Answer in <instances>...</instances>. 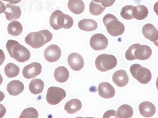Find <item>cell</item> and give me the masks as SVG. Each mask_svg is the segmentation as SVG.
I'll return each mask as SVG.
<instances>
[{
	"instance_id": "cell-1",
	"label": "cell",
	"mask_w": 158,
	"mask_h": 118,
	"mask_svg": "<svg viewBox=\"0 0 158 118\" xmlns=\"http://www.w3.org/2000/svg\"><path fill=\"white\" fill-rule=\"evenodd\" d=\"M6 47L10 57L19 62H25L30 58L29 50L16 41L8 40Z\"/></svg>"
},
{
	"instance_id": "cell-2",
	"label": "cell",
	"mask_w": 158,
	"mask_h": 118,
	"mask_svg": "<svg viewBox=\"0 0 158 118\" xmlns=\"http://www.w3.org/2000/svg\"><path fill=\"white\" fill-rule=\"evenodd\" d=\"M53 34L48 30L32 32L28 34L25 39L26 44L33 49H37L43 47L53 38Z\"/></svg>"
},
{
	"instance_id": "cell-3",
	"label": "cell",
	"mask_w": 158,
	"mask_h": 118,
	"mask_svg": "<svg viewBox=\"0 0 158 118\" xmlns=\"http://www.w3.org/2000/svg\"><path fill=\"white\" fill-rule=\"evenodd\" d=\"M152 54V50L150 47L136 43L129 47L125 53V57L128 61L136 60L144 61L150 58Z\"/></svg>"
},
{
	"instance_id": "cell-4",
	"label": "cell",
	"mask_w": 158,
	"mask_h": 118,
	"mask_svg": "<svg viewBox=\"0 0 158 118\" xmlns=\"http://www.w3.org/2000/svg\"><path fill=\"white\" fill-rule=\"evenodd\" d=\"M103 22L109 34L114 37L120 36L125 31V26L114 15L108 14L104 17Z\"/></svg>"
},
{
	"instance_id": "cell-5",
	"label": "cell",
	"mask_w": 158,
	"mask_h": 118,
	"mask_svg": "<svg viewBox=\"0 0 158 118\" xmlns=\"http://www.w3.org/2000/svg\"><path fill=\"white\" fill-rule=\"evenodd\" d=\"M118 61L115 56L111 54H102L97 57L95 66L97 69L101 72H107L116 67Z\"/></svg>"
},
{
	"instance_id": "cell-6",
	"label": "cell",
	"mask_w": 158,
	"mask_h": 118,
	"mask_svg": "<svg viewBox=\"0 0 158 118\" xmlns=\"http://www.w3.org/2000/svg\"><path fill=\"white\" fill-rule=\"evenodd\" d=\"M130 71L132 77L141 84H147L152 79V74L150 70L141 65H132Z\"/></svg>"
},
{
	"instance_id": "cell-7",
	"label": "cell",
	"mask_w": 158,
	"mask_h": 118,
	"mask_svg": "<svg viewBox=\"0 0 158 118\" xmlns=\"http://www.w3.org/2000/svg\"><path fill=\"white\" fill-rule=\"evenodd\" d=\"M66 95V91L63 88L57 87H51L48 89L46 99L49 104L56 105L64 99Z\"/></svg>"
},
{
	"instance_id": "cell-8",
	"label": "cell",
	"mask_w": 158,
	"mask_h": 118,
	"mask_svg": "<svg viewBox=\"0 0 158 118\" xmlns=\"http://www.w3.org/2000/svg\"><path fill=\"white\" fill-rule=\"evenodd\" d=\"M108 38L101 33L93 35L90 39V46L96 51L104 50L108 47Z\"/></svg>"
},
{
	"instance_id": "cell-9",
	"label": "cell",
	"mask_w": 158,
	"mask_h": 118,
	"mask_svg": "<svg viewBox=\"0 0 158 118\" xmlns=\"http://www.w3.org/2000/svg\"><path fill=\"white\" fill-rule=\"evenodd\" d=\"M61 50L57 45L52 44L48 46L44 51V57L46 61L55 62L59 60L61 56Z\"/></svg>"
},
{
	"instance_id": "cell-10",
	"label": "cell",
	"mask_w": 158,
	"mask_h": 118,
	"mask_svg": "<svg viewBox=\"0 0 158 118\" xmlns=\"http://www.w3.org/2000/svg\"><path fill=\"white\" fill-rule=\"evenodd\" d=\"M66 14L60 10H56L51 15L49 24L55 30H58L64 26Z\"/></svg>"
},
{
	"instance_id": "cell-11",
	"label": "cell",
	"mask_w": 158,
	"mask_h": 118,
	"mask_svg": "<svg viewBox=\"0 0 158 118\" xmlns=\"http://www.w3.org/2000/svg\"><path fill=\"white\" fill-rule=\"evenodd\" d=\"M41 65L38 62H33L24 67L22 71L23 77L27 79L35 78L42 72Z\"/></svg>"
},
{
	"instance_id": "cell-12",
	"label": "cell",
	"mask_w": 158,
	"mask_h": 118,
	"mask_svg": "<svg viewBox=\"0 0 158 118\" xmlns=\"http://www.w3.org/2000/svg\"><path fill=\"white\" fill-rule=\"evenodd\" d=\"M4 13L6 18L9 22L16 21L19 19L22 15L20 8L15 4L8 3L5 5Z\"/></svg>"
},
{
	"instance_id": "cell-13",
	"label": "cell",
	"mask_w": 158,
	"mask_h": 118,
	"mask_svg": "<svg viewBox=\"0 0 158 118\" xmlns=\"http://www.w3.org/2000/svg\"><path fill=\"white\" fill-rule=\"evenodd\" d=\"M69 66L73 71H80L84 65V60L81 55L76 53L69 54L67 59Z\"/></svg>"
},
{
	"instance_id": "cell-14",
	"label": "cell",
	"mask_w": 158,
	"mask_h": 118,
	"mask_svg": "<svg viewBox=\"0 0 158 118\" xmlns=\"http://www.w3.org/2000/svg\"><path fill=\"white\" fill-rule=\"evenodd\" d=\"M98 91L100 96L105 99H109L115 96V88L109 83L103 82L98 85Z\"/></svg>"
},
{
	"instance_id": "cell-15",
	"label": "cell",
	"mask_w": 158,
	"mask_h": 118,
	"mask_svg": "<svg viewBox=\"0 0 158 118\" xmlns=\"http://www.w3.org/2000/svg\"><path fill=\"white\" fill-rule=\"evenodd\" d=\"M142 33L147 39L153 42L155 44H157L158 31L153 25L147 23L144 25L142 28Z\"/></svg>"
},
{
	"instance_id": "cell-16",
	"label": "cell",
	"mask_w": 158,
	"mask_h": 118,
	"mask_svg": "<svg viewBox=\"0 0 158 118\" xmlns=\"http://www.w3.org/2000/svg\"><path fill=\"white\" fill-rule=\"evenodd\" d=\"M112 81L117 86L123 88L128 84L129 77L126 71L123 69L119 70L114 73Z\"/></svg>"
},
{
	"instance_id": "cell-17",
	"label": "cell",
	"mask_w": 158,
	"mask_h": 118,
	"mask_svg": "<svg viewBox=\"0 0 158 118\" xmlns=\"http://www.w3.org/2000/svg\"><path fill=\"white\" fill-rule=\"evenodd\" d=\"M139 110L141 116L144 117L149 118L155 114L156 109V106L152 102L146 101L139 104Z\"/></svg>"
},
{
	"instance_id": "cell-18",
	"label": "cell",
	"mask_w": 158,
	"mask_h": 118,
	"mask_svg": "<svg viewBox=\"0 0 158 118\" xmlns=\"http://www.w3.org/2000/svg\"><path fill=\"white\" fill-rule=\"evenodd\" d=\"M24 85L22 81L14 80L7 85V90L10 95L16 96L22 93L24 89Z\"/></svg>"
},
{
	"instance_id": "cell-19",
	"label": "cell",
	"mask_w": 158,
	"mask_h": 118,
	"mask_svg": "<svg viewBox=\"0 0 158 118\" xmlns=\"http://www.w3.org/2000/svg\"><path fill=\"white\" fill-rule=\"evenodd\" d=\"M85 4L82 0H69L68 7L70 12L76 15L80 14L84 12Z\"/></svg>"
},
{
	"instance_id": "cell-20",
	"label": "cell",
	"mask_w": 158,
	"mask_h": 118,
	"mask_svg": "<svg viewBox=\"0 0 158 118\" xmlns=\"http://www.w3.org/2000/svg\"><path fill=\"white\" fill-rule=\"evenodd\" d=\"M81 101L78 99H73L70 100L66 103L64 109L67 113L73 114L81 110Z\"/></svg>"
},
{
	"instance_id": "cell-21",
	"label": "cell",
	"mask_w": 158,
	"mask_h": 118,
	"mask_svg": "<svg viewBox=\"0 0 158 118\" xmlns=\"http://www.w3.org/2000/svg\"><path fill=\"white\" fill-rule=\"evenodd\" d=\"M69 76L68 70L64 66L58 67L55 70L54 77L57 82L61 83L66 82L69 79Z\"/></svg>"
},
{
	"instance_id": "cell-22",
	"label": "cell",
	"mask_w": 158,
	"mask_h": 118,
	"mask_svg": "<svg viewBox=\"0 0 158 118\" xmlns=\"http://www.w3.org/2000/svg\"><path fill=\"white\" fill-rule=\"evenodd\" d=\"M78 26L81 30L85 32H91L98 28V24L94 20L83 19L79 22Z\"/></svg>"
},
{
	"instance_id": "cell-23",
	"label": "cell",
	"mask_w": 158,
	"mask_h": 118,
	"mask_svg": "<svg viewBox=\"0 0 158 118\" xmlns=\"http://www.w3.org/2000/svg\"><path fill=\"white\" fill-rule=\"evenodd\" d=\"M44 87V83L40 79H34L31 81L29 84V89L34 95L41 93Z\"/></svg>"
},
{
	"instance_id": "cell-24",
	"label": "cell",
	"mask_w": 158,
	"mask_h": 118,
	"mask_svg": "<svg viewBox=\"0 0 158 118\" xmlns=\"http://www.w3.org/2000/svg\"><path fill=\"white\" fill-rule=\"evenodd\" d=\"M149 10L146 6L143 5H138L134 7V18L138 20H142L148 16Z\"/></svg>"
},
{
	"instance_id": "cell-25",
	"label": "cell",
	"mask_w": 158,
	"mask_h": 118,
	"mask_svg": "<svg viewBox=\"0 0 158 118\" xmlns=\"http://www.w3.org/2000/svg\"><path fill=\"white\" fill-rule=\"evenodd\" d=\"M23 30V28L20 22L18 21H14L8 24L7 30L8 33L15 37L21 34Z\"/></svg>"
},
{
	"instance_id": "cell-26",
	"label": "cell",
	"mask_w": 158,
	"mask_h": 118,
	"mask_svg": "<svg viewBox=\"0 0 158 118\" xmlns=\"http://www.w3.org/2000/svg\"><path fill=\"white\" fill-rule=\"evenodd\" d=\"M117 113L118 118H130L133 116L134 110L130 105L123 104L118 107Z\"/></svg>"
},
{
	"instance_id": "cell-27",
	"label": "cell",
	"mask_w": 158,
	"mask_h": 118,
	"mask_svg": "<svg viewBox=\"0 0 158 118\" xmlns=\"http://www.w3.org/2000/svg\"><path fill=\"white\" fill-rule=\"evenodd\" d=\"M4 71L8 78H15L19 74L20 69L18 66L14 63H9L6 65Z\"/></svg>"
},
{
	"instance_id": "cell-28",
	"label": "cell",
	"mask_w": 158,
	"mask_h": 118,
	"mask_svg": "<svg viewBox=\"0 0 158 118\" xmlns=\"http://www.w3.org/2000/svg\"><path fill=\"white\" fill-rule=\"evenodd\" d=\"M106 9L101 3H97L94 1H91L89 6V10L90 14L94 16H98L103 13Z\"/></svg>"
},
{
	"instance_id": "cell-29",
	"label": "cell",
	"mask_w": 158,
	"mask_h": 118,
	"mask_svg": "<svg viewBox=\"0 0 158 118\" xmlns=\"http://www.w3.org/2000/svg\"><path fill=\"white\" fill-rule=\"evenodd\" d=\"M132 5H126L122 8L121 12V16L123 19L130 20L134 19L133 10Z\"/></svg>"
},
{
	"instance_id": "cell-30",
	"label": "cell",
	"mask_w": 158,
	"mask_h": 118,
	"mask_svg": "<svg viewBox=\"0 0 158 118\" xmlns=\"http://www.w3.org/2000/svg\"><path fill=\"white\" fill-rule=\"evenodd\" d=\"M39 113L35 108H28L25 109L22 112L19 118H38Z\"/></svg>"
},
{
	"instance_id": "cell-31",
	"label": "cell",
	"mask_w": 158,
	"mask_h": 118,
	"mask_svg": "<svg viewBox=\"0 0 158 118\" xmlns=\"http://www.w3.org/2000/svg\"><path fill=\"white\" fill-rule=\"evenodd\" d=\"M111 116H115V118H118V115H117V112L116 111L114 110H110L107 111L104 114L103 118H110Z\"/></svg>"
},
{
	"instance_id": "cell-32",
	"label": "cell",
	"mask_w": 158,
	"mask_h": 118,
	"mask_svg": "<svg viewBox=\"0 0 158 118\" xmlns=\"http://www.w3.org/2000/svg\"><path fill=\"white\" fill-rule=\"evenodd\" d=\"M116 0H101V3L105 7H109L112 6Z\"/></svg>"
},
{
	"instance_id": "cell-33",
	"label": "cell",
	"mask_w": 158,
	"mask_h": 118,
	"mask_svg": "<svg viewBox=\"0 0 158 118\" xmlns=\"http://www.w3.org/2000/svg\"><path fill=\"white\" fill-rule=\"evenodd\" d=\"M6 112V109L5 106L2 104H0V118L3 117Z\"/></svg>"
},
{
	"instance_id": "cell-34",
	"label": "cell",
	"mask_w": 158,
	"mask_h": 118,
	"mask_svg": "<svg viewBox=\"0 0 158 118\" xmlns=\"http://www.w3.org/2000/svg\"><path fill=\"white\" fill-rule=\"evenodd\" d=\"M5 60V55L2 49H0V66L3 64Z\"/></svg>"
},
{
	"instance_id": "cell-35",
	"label": "cell",
	"mask_w": 158,
	"mask_h": 118,
	"mask_svg": "<svg viewBox=\"0 0 158 118\" xmlns=\"http://www.w3.org/2000/svg\"><path fill=\"white\" fill-rule=\"evenodd\" d=\"M5 9V5L3 2L0 1V14L4 13Z\"/></svg>"
},
{
	"instance_id": "cell-36",
	"label": "cell",
	"mask_w": 158,
	"mask_h": 118,
	"mask_svg": "<svg viewBox=\"0 0 158 118\" xmlns=\"http://www.w3.org/2000/svg\"><path fill=\"white\" fill-rule=\"evenodd\" d=\"M2 1L8 2L12 4H16L19 3L22 1V0H2Z\"/></svg>"
},
{
	"instance_id": "cell-37",
	"label": "cell",
	"mask_w": 158,
	"mask_h": 118,
	"mask_svg": "<svg viewBox=\"0 0 158 118\" xmlns=\"http://www.w3.org/2000/svg\"><path fill=\"white\" fill-rule=\"evenodd\" d=\"M5 98V94H4L2 91H0V102H2V101Z\"/></svg>"
},
{
	"instance_id": "cell-38",
	"label": "cell",
	"mask_w": 158,
	"mask_h": 118,
	"mask_svg": "<svg viewBox=\"0 0 158 118\" xmlns=\"http://www.w3.org/2000/svg\"><path fill=\"white\" fill-rule=\"evenodd\" d=\"M3 81V78L2 75H1V74H0V85L2 84Z\"/></svg>"
},
{
	"instance_id": "cell-39",
	"label": "cell",
	"mask_w": 158,
	"mask_h": 118,
	"mask_svg": "<svg viewBox=\"0 0 158 118\" xmlns=\"http://www.w3.org/2000/svg\"><path fill=\"white\" fill-rule=\"evenodd\" d=\"M93 1L97 3H101V0H93Z\"/></svg>"
}]
</instances>
